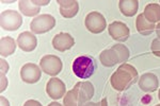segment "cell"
<instances>
[{
	"label": "cell",
	"instance_id": "6da1fadb",
	"mask_svg": "<svg viewBox=\"0 0 160 106\" xmlns=\"http://www.w3.org/2000/svg\"><path fill=\"white\" fill-rule=\"evenodd\" d=\"M138 81V71L129 64H122L110 77L111 86L117 91L128 89Z\"/></svg>",
	"mask_w": 160,
	"mask_h": 106
},
{
	"label": "cell",
	"instance_id": "7a4b0ae2",
	"mask_svg": "<svg viewBox=\"0 0 160 106\" xmlns=\"http://www.w3.org/2000/svg\"><path fill=\"white\" fill-rule=\"evenodd\" d=\"M129 50L122 44L112 46L110 49L104 50L99 55L100 63L105 67H113L117 64L125 63L129 58Z\"/></svg>",
	"mask_w": 160,
	"mask_h": 106
},
{
	"label": "cell",
	"instance_id": "3957f363",
	"mask_svg": "<svg viewBox=\"0 0 160 106\" xmlns=\"http://www.w3.org/2000/svg\"><path fill=\"white\" fill-rule=\"evenodd\" d=\"M95 70L94 61L87 55H81L73 62V71L79 79H89Z\"/></svg>",
	"mask_w": 160,
	"mask_h": 106
},
{
	"label": "cell",
	"instance_id": "277c9868",
	"mask_svg": "<svg viewBox=\"0 0 160 106\" xmlns=\"http://www.w3.org/2000/svg\"><path fill=\"white\" fill-rule=\"evenodd\" d=\"M56 25V19L49 14H41L34 17L30 22V29L34 34H43L49 32Z\"/></svg>",
	"mask_w": 160,
	"mask_h": 106
},
{
	"label": "cell",
	"instance_id": "5b68a950",
	"mask_svg": "<svg viewBox=\"0 0 160 106\" xmlns=\"http://www.w3.org/2000/svg\"><path fill=\"white\" fill-rule=\"evenodd\" d=\"M22 24V17L18 12L13 10H7L1 13L0 16V25L3 30L16 31Z\"/></svg>",
	"mask_w": 160,
	"mask_h": 106
},
{
	"label": "cell",
	"instance_id": "8992f818",
	"mask_svg": "<svg viewBox=\"0 0 160 106\" xmlns=\"http://www.w3.org/2000/svg\"><path fill=\"white\" fill-rule=\"evenodd\" d=\"M40 66L43 72H45L46 74L55 76L60 73L62 70V61L57 55L47 54V55H44L41 58Z\"/></svg>",
	"mask_w": 160,
	"mask_h": 106
},
{
	"label": "cell",
	"instance_id": "52a82bcc",
	"mask_svg": "<svg viewBox=\"0 0 160 106\" xmlns=\"http://www.w3.org/2000/svg\"><path fill=\"white\" fill-rule=\"evenodd\" d=\"M84 25H86L87 29L91 33H94V34L102 33L107 27L105 17L99 12L89 13L86 17V20H84Z\"/></svg>",
	"mask_w": 160,
	"mask_h": 106
},
{
	"label": "cell",
	"instance_id": "ba28073f",
	"mask_svg": "<svg viewBox=\"0 0 160 106\" xmlns=\"http://www.w3.org/2000/svg\"><path fill=\"white\" fill-rule=\"evenodd\" d=\"M42 69L38 65L32 63H27L20 69V77L25 83L28 84H35L41 80L42 76Z\"/></svg>",
	"mask_w": 160,
	"mask_h": 106
},
{
	"label": "cell",
	"instance_id": "9c48e42d",
	"mask_svg": "<svg viewBox=\"0 0 160 106\" xmlns=\"http://www.w3.org/2000/svg\"><path fill=\"white\" fill-rule=\"evenodd\" d=\"M109 35L114 40L118 41H126L129 38V28L122 21H113L108 27Z\"/></svg>",
	"mask_w": 160,
	"mask_h": 106
},
{
	"label": "cell",
	"instance_id": "30bf717a",
	"mask_svg": "<svg viewBox=\"0 0 160 106\" xmlns=\"http://www.w3.org/2000/svg\"><path fill=\"white\" fill-rule=\"evenodd\" d=\"M46 92L49 95V98L53 100H59L63 98L66 92L65 84L58 77H52L47 82L46 85Z\"/></svg>",
	"mask_w": 160,
	"mask_h": 106
},
{
	"label": "cell",
	"instance_id": "8fae6325",
	"mask_svg": "<svg viewBox=\"0 0 160 106\" xmlns=\"http://www.w3.org/2000/svg\"><path fill=\"white\" fill-rule=\"evenodd\" d=\"M79 100V106H83V103L91 100L94 95V86L90 82H78L74 86Z\"/></svg>",
	"mask_w": 160,
	"mask_h": 106
},
{
	"label": "cell",
	"instance_id": "7c38bea8",
	"mask_svg": "<svg viewBox=\"0 0 160 106\" xmlns=\"http://www.w3.org/2000/svg\"><path fill=\"white\" fill-rule=\"evenodd\" d=\"M38 39L35 35L32 32L26 31V32L20 33L17 37V46L19 47L20 50L25 52H31L37 48Z\"/></svg>",
	"mask_w": 160,
	"mask_h": 106
},
{
	"label": "cell",
	"instance_id": "4fadbf2b",
	"mask_svg": "<svg viewBox=\"0 0 160 106\" xmlns=\"http://www.w3.org/2000/svg\"><path fill=\"white\" fill-rule=\"evenodd\" d=\"M75 45V39L72 37L71 34L68 33L61 32L59 34L55 35L52 38V47L56 50L60 51V52H64L66 50H69Z\"/></svg>",
	"mask_w": 160,
	"mask_h": 106
},
{
	"label": "cell",
	"instance_id": "5bb4252c",
	"mask_svg": "<svg viewBox=\"0 0 160 106\" xmlns=\"http://www.w3.org/2000/svg\"><path fill=\"white\" fill-rule=\"evenodd\" d=\"M139 87L143 90L144 92H154L158 89L159 82L158 77L156 74L148 72V73L142 74L141 77L139 79Z\"/></svg>",
	"mask_w": 160,
	"mask_h": 106
},
{
	"label": "cell",
	"instance_id": "9a60e30c",
	"mask_svg": "<svg viewBox=\"0 0 160 106\" xmlns=\"http://www.w3.org/2000/svg\"><path fill=\"white\" fill-rule=\"evenodd\" d=\"M60 6V14L64 18H73L79 11V4L76 0H57Z\"/></svg>",
	"mask_w": 160,
	"mask_h": 106
},
{
	"label": "cell",
	"instance_id": "2e32d148",
	"mask_svg": "<svg viewBox=\"0 0 160 106\" xmlns=\"http://www.w3.org/2000/svg\"><path fill=\"white\" fill-rule=\"evenodd\" d=\"M19 11L28 17L37 16V15L41 11V7L38 6L37 3L33 1H29V0H20L18 2Z\"/></svg>",
	"mask_w": 160,
	"mask_h": 106
},
{
	"label": "cell",
	"instance_id": "e0dca14e",
	"mask_svg": "<svg viewBox=\"0 0 160 106\" xmlns=\"http://www.w3.org/2000/svg\"><path fill=\"white\" fill-rule=\"evenodd\" d=\"M136 27H137L138 32L140 33V34L144 35V36L152 34V33L155 31V29H156V25H155V24H152V22H149L145 19L143 13L140 15H138V17H137Z\"/></svg>",
	"mask_w": 160,
	"mask_h": 106
},
{
	"label": "cell",
	"instance_id": "ac0fdd59",
	"mask_svg": "<svg viewBox=\"0 0 160 106\" xmlns=\"http://www.w3.org/2000/svg\"><path fill=\"white\" fill-rule=\"evenodd\" d=\"M118 7L124 16L131 17L138 12L139 1L138 0H121L118 2Z\"/></svg>",
	"mask_w": 160,
	"mask_h": 106
},
{
	"label": "cell",
	"instance_id": "d6986e66",
	"mask_svg": "<svg viewBox=\"0 0 160 106\" xmlns=\"http://www.w3.org/2000/svg\"><path fill=\"white\" fill-rule=\"evenodd\" d=\"M143 15L148 21L155 24L160 22V4L158 3H148L145 7Z\"/></svg>",
	"mask_w": 160,
	"mask_h": 106
},
{
	"label": "cell",
	"instance_id": "ffe728a7",
	"mask_svg": "<svg viewBox=\"0 0 160 106\" xmlns=\"http://www.w3.org/2000/svg\"><path fill=\"white\" fill-rule=\"evenodd\" d=\"M16 50V43L11 36L2 37L0 40V54L1 56H10Z\"/></svg>",
	"mask_w": 160,
	"mask_h": 106
},
{
	"label": "cell",
	"instance_id": "44dd1931",
	"mask_svg": "<svg viewBox=\"0 0 160 106\" xmlns=\"http://www.w3.org/2000/svg\"><path fill=\"white\" fill-rule=\"evenodd\" d=\"M64 106H79V100L77 97V92L74 88L66 92L65 97L63 98Z\"/></svg>",
	"mask_w": 160,
	"mask_h": 106
},
{
	"label": "cell",
	"instance_id": "7402d4cb",
	"mask_svg": "<svg viewBox=\"0 0 160 106\" xmlns=\"http://www.w3.org/2000/svg\"><path fill=\"white\" fill-rule=\"evenodd\" d=\"M151 49H152V52H153L155 55L160 58V39L159 38H155V39L152 41Z\"/></svg>",
	"mask_w": 160,
	"mask_h": 106
},
{
	"label": "cell",
	"instance_id": "603a6c76",
	"mask_svg": "<svg viewBox=\"0 0 160 106\" xmlns=\"http://www.w3.org/2000/svg\"><path fill=\"white\" fill-rule=\"evenodd\" d=\"M83 106H108L107 99H102L98 103H94V102H88Z\"/></svg>",
	"mask_w": 160,
	"mask_h": 106
},
{
	"label": "cell",
	"instance_id": "cb8c5ba5",
	"mask_svg": "<svg viewBox=\"0 0 160 106\" xmlns=\"http://www.w3.org/2000/svg\"><path fill=\"white\" fill-rule=\"evenodd\" d=\"M8 86V79L6 76V73L1 72V86H0V91H4Z\"/></svg>",
	"mask_w": 160,
	"mask_h": 106
},
{
	"label": "cell",
	"instance_id": "d4e9b609",
	"mask_svg": "<svg viewBox=\"0 0 160 106\" xmlns=\"http://www.w3.org/2000/svg\"><path fill=\"white\" fill-rule=\"evenodd\" d=\"M0 63H1V72L2 73H6V72L9 71V64H8L7 61H4L3 58H1Z\"/></svg>",
	"mask_w": 160,
	"mask_h": 106
},
{
	"label": "cell",
	"instance_id": "484cf974",
	"mask_svg": "<svg viewBox=\"0 0 160 106\" xmlns=\"http://www.w3.org/2000/svg\"><path fill=\"white\" fill-rule=\"evenodd\" d=\"M24 106H43V105L37 100H28L24 104Z\"/></svg>",
	"mask_w": 160,
	"mask_h": 106
},
{
	"label": "cell",
	"instance_id": "4316f807",
	"mask_svg": "<svg viewBox=\"0 0 160 106\" xmlns=\"http://www.w3.org/2000/svg\"><path fill=\"white\" fill-rule=\"evenodd\" d=\"M0 103H1V106H10V102L7 100L6 97H3V95L0 97Z\"/></svg>",
	"mask_w": 160,
	"mask_h": 106
},
{
	"label": "cell",
	"instance_id": "83f0119b",
	"mask_svg": "<svg viewBox=\"0 0 160 106\" xmlns=\"http://www.w3.org/2000/svg\"><path fill=\"white\" fill-rule=\"evenodd\" d=\"M155 31H156V33H157V36H158V38L160 39V22L158 25H156V29H155Z\"/></svg>",
	"mask_w": 160,
	"mask_h": 106
},
{
	"label": "cell",
	"instance_id": "f1b7e54d",
	"mask_svg": "<svg viewBox=\"0 0 160 106\" xmlns=\"http://www.w3.org/2000/svg\"><path fill=\"white\" fill-rule=\"evenodd\" d=\"M48 106H62V105L60 104V103H58V102H51Z\"/></svg>",
	"mask_w": 160,
	"mask_h": 106
},
{
	"label": "cell",
	"instance_id": "f546056e",
	"mask_svg": "<svg viewBox=\"0 0 160 106\" xmlns=\"http://www.w3.org/2000/svg\"><path fill=\"white\" fill-rule=\"evenodd\" d=\"M158 97H159V100H160V89H159V92H158Z\"/></svg>",
	"mask_w": 160,
	"mask_h": 106
},
{
	"label": "cell",
	"instance_id": "4dcf8cb0",
	"mask_svg": "<svg viewBox=\"0 0 160 106\" xmlns=\"http://www.w3.org/2000/svg\"><path fill=\"white\" fill-rule=\"evenodd\" d=\"M155 106H160V104H158V105H155Z\"/></svg>",
	"mask_w": 160,
	"mask_h": 106
}]
</instances>
